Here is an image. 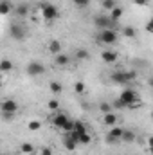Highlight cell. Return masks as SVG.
Returning <instances> with one entry per match:
<instances>
[{
    "instance_id": "obj_14",
    "label": "cell",
    "mask_w": 153,
    "mask_h": 155,
    "mask_svg": "<svg viewBox=\"0 0 153 155\" xmlns=\"http://www.w3.org/2000/svg\"><path fill=\"white\" fill-rule=\"evenodd\" d=\"M15 15L18 16V18H25L27 15H29V5L27 4H18V5H15Z\"/></svg>"
},
{
    "instance_id": "obj_15",
    "label": "cell",
    "mask_w": 153,
    "mask_h": 155,
    "mask_svg": "<svg viewBox=\"0 0 153 155\" xmlns=\"http://www.w3.org/2000/svg\"><path fill=\"white\" fill-rule=\"evenodd\" d=\"M67 121H69V116H67V114H56V116L52 117V124H54L56 128H60V130L63 128V124H65Z\"/></svg>"
},
{
    "instance_id": "obj_17",
    "label": "cell",
    "mask_w": 153,
    "mask_h": 155,
    "mask_svg": "<svg viewBox=\"0 0 153 155\" xmlns=\"http://www.w3.org/2000/svg\"><path fill=\"white\" fill-rule=\"evenodd\" d=\"M74 58H76L77 61H86V60H90V52H88V49L81 47V49H77V51H76Z\"/></svg>"
},
{
    "instance_id": "obj_3",
    "label": "cell",
    "mask_w": 153,
    "mask_h": 155,
    "mask_svg": "<svg viewBox=\"0 0 153 155\" xmlns=\"http://www.w3.org/2000/svg\"><path fill=\"white\" fill-rule=\"evenodd\" d=\"M135 78H137V72H133V71H117V72L110 74V81H114L117 85H128V83L135 81Z\"/></svg>"
},
{
    "instance_id": "obj_12",
    "label": "cell",
    "mask_w": 153,
    "mask_h": 155,
    "mask_svg": "<svg viewBox=\"0 0 153 155\" xmlns=\"http://www.w3.org/2000/svg\"><path fill=\"white\" fill-rule=\"evenodd\" d=\"M54 63H56V67H67V65L70 63V56H69V54L60 52V54H56V56H54Z\"/></svg>"
},
{
    "instance_id": "obj_33",
    "label": "cell",
    "mask_w": 153,
    "mask_h": 155,
    "mask_svg": "<svg viewBox=\"0 0 153 155\" xmlns=\"http://www.w3.org/2000/svg\"><path fill=\"white\" fill-rule=\"evenodd\" d=\"M40 155H54V153L49 146H43V148H40Z\"/></svg>"
},
{
    "instance_id": "obj_28",
    "label": "cell",
    "mask_w": 153,
    "mask_h": 155,
    "mask_svg": "<svg viewBox=\"0 0 153 155\" xmlns=\"http://www.w3.org/2000/svg\"><path fill=\"white\" fill-rule=\"evenodd\" d=\"M99 110H101L103 114H108V112H114V107H112V103H106V101H103V103L99 105Z\"/></svg>"
},
{
    "instance_id": "obj_20",
    "label": "cell",
    "mask_w": 153,
    "mask_h": 155,
    "mask_svg": "<svg viewBox=\"0 0 153 155\" xmlns=\"http://www.w3.org/2000/svg\"><path fill=\"white\" fill-rule=\"evenodd\" d=\"M49 52L54 54V56L60 54V52H61V43H60L58 40H50V41H49Z\"/></svg>"
},
{
    "instance_id": "obj_16",
    "label": "cell",
    "mask_w": 153,
    "mask_h": 155,
    "mask_svg": "<svg viewBox=\"0 0 153 155\" xmlns=\"http://www.w3.org/2000/svg\"><path fill=\"white\" fill-rule=\"evenodd\" d=\"M13 9H15V5H13L9 0H2V4H0V15H2V16L11 15V13H13Z\"/></svg>"
},
{
    "instance_id": "obj_31",
    "label": "cell",
    "mask_w": 153,
    "mask_h": 155,
    "mask_svg": "<svg viewBox=\"0 0 153 155\" xmlns=\"http://www.w3.org/2000/svg\"><path fill=\"white\" fill-rule=\"evenodd\" d=\"M72 2H74L76 7H81V9H85V7L90 5V0H72Z\"/></svg>"
},
{
    "instance_id": "obj_27",
    "label": "cell",
    "mask_w": 153,
    "mask_h": 155,
    "mask_svg": "<svg viewBox=\"0 0 153 155\" xmlns=\"http://www.w3.org/2000/svg\"><path fill=\"white\" fill-rule=\"evenodd\" d=\"M27 128H29L31 132H38L40 128H41V121H38V119H33V121H29Z\"/></svg>"
},
{
    "instance_id": "obj_11",
    "label": "cell",
    "mask_w": 153,
    "mask_h": 155,
    "mask_svg": "<svg viewBox=\"0 0 153 155\" xmlns=\"http://www.w3.org/2000/svg\"><path fill=\"white\" fill-rule=\"evenodd\" d=\"M63 146H65V148H67L69 152H74V150H76V146H77L76 139H74V137H72V135H70L69 132H67V134L63 135Z\"/></svg>"
},
{
    "instance_id": "obj_9",
    "label": "cell",
    "mask_w": 153,
    "mask_h": 155,
    "mask_svg": "<svg viewBox=\"0 0 153 155\" xmlns=\"http://www.w3.org/2000/svg\"><path fill=\"white\" fill-rule=\"evenodd\" d=\"M0 110L2 112H11V114H16L18 112V103L15 99H4L0 103Z\"/></svg>"
},
{
    "instance_id": "obj_18",
    "label": "cell",
    "mask_w": 153,
    "mask_h": 155,
    "mask_svg": "<svg viewBox=\"0 0 153 155\" xmlns=\"http://www.w3.org/2000/svg\"><path fill=\"white\" fill-rule=\"evenodd\" d=\"M137 139V134L133 130H122V135H121V141L124 143H133Z\"/></svg>"
},
{
    "instance_id": "obj_8",
    "label": "cell",
    "mask_w": 153,
    "mask_h": 155,
    "mask_svg": "<svg viewBox=\"0 0 153 155\" xmlns=\"http://www.w3.org/2000/svg\"><path fill=\"white\" fill-rule=\"evenodd\" d=\"M122 130L124 128H121V126H110V130H108V134H106V143L108 144H114V143H119L121 141V135H122Z\"/></svg>"
},
{
    "instance_id": "obj_7",
    "label": "cell",
    "mask_w": 153,
    "mask_h": 155,
    "mask_svg": "<svg viewBox=\"0 0 153 155\" xmlns=\"http://www.w3.org/2000/svg\"><path fill=\"white\" fill-rule=\"evenodd\" d=\"M45 65L41 63V61H36V60H33V61H29L27 63V67H25V72L29 74L31 78H38V76H43L45 74Z\"/></svg>"
},
{
    "instance_id": "obj_13",
    "label": "cell",
    "mask_w": 153,
    "mask_h": 155,
    "mask_svg": "<svg viewBox=\"0 0 153 155\" xmlns=\"http://www.w3.org/2000/svg\"><path fill=\"white\" fill-rule=\"evenodd\" d=\"M117 121H119V117H117L115 112H108V114H105V116H103V124H106L108 128H110V126H115V124H117Z\"/></svg>"
},
{
    "instance_id": "obj_2",
    "label": "cell",
    "mask_w": 153,
    "mask_h": 155,
    "mask_svg": "<svg viewBox=\"0 0 153 155\" xmlns=\"http://www.w3.org/2000/svg\"><path fill=\"white\" fill-rule=\"evenodd\" d=\"M40 11H41V18L45 22H54L60 16V9L54 4H49V2H41L40 4Z\"/></svg>"
},
{
    "instance_id": "obj_30",
    "label": "cell",
    "mask_w": 153,
    "mask_h": 155,
    "mask_svg": "<svg viewBox=\"0 0 153 155\" xmlns=\"http://www.w3.org/2000/svg\"><path fill=\"white\" fill-rule=\"evenodd\" d=\"M72 128H74V119H70V117H69V121L63 124V128H61V130L67 134V132H72Z\"/></svg>"
},
{
    "instance_id": "obj_29",
    "label": "cell",
    "mask_w": 153,
    "mask_h": 155,
    "mask_svg": "<svg viewBox=\"0 0 153 155\" xmlns=\"http://www.w3.org/2000/svg\"><path fill=\"white\" fill-rule=\"evenodd\" d=\"M101 5H103L106 11H112L115 5H117V0H103V2H101Z\"/></svg>"
},
{
    "instance_id": "obj_38",
    "label": "cell",
    "mask_w": 153,
    "mask_h": 155,
    "mask_svg": "<svg viewBox=\"0 0 153 155\" xmlns=\"http://www.w3.org/2000/svg\"><path fill=\"white\" fill-rule=\"evenodd\" d=\"M0 4H2V0H0Z\"/></svg>"
},
{
    "instance_id": "obj_35",
    "label": "cell",
    "mask_w": 153,
    "mask_h": 155,
    "mask_svg": "<svg viewBox=\"0 0 153 155\" xmlns=\"http://www.w3.org/2000/svg\"><path fill=\"white\" fill-rule=\"evenodd\" d=\"M133 4L139 5V7H142V5H148V0H133Z\"/></svg>"
},
{
    "instance_id": "obj_6",
    "label": "cell",
    "mask_w": 153,
    "mask_h": 155,
    "mask_svg": "<svg viewBox=\"0 0 153 155\" xmlns=\"http://www.w3.org/2000/svg\"><path fill=\"white\" fill-rule=\"evenodd\" d=\"M94 25L97 29H117V22H114L108 15H99L94 18Z\"/></svg>"
},
{
    "instance_id": "obj_37",
    "label": "cell",
    "mask_w": 153,
    "mask_h": 155,
    "mask_svg": "<svg viewBox=\"0 0 153 155\" xmlns=\"http://www.w3.org/2000/svg\"><path fill=\"white\" fill-rule=\"evenodd\" d=\"M0 81H2V74H0Z\"/></svg>"
},
{
    "instance_id": "obj_25",
    "label": "cell",
    "mask_w": 153,
    "mask_h": 155,
    "mask_svg": "<svg viewBox=\"0 0 153 155\" xmlns=\"http://www.w3.org/2000/svg\"><path fill=\"white\" fill-rule=\"evenodd\" d=\"M72 132L81 134V132H88V130H86V124H85L83 121H74V128H72Z\"/></svg>"
},
{
    "instance_id": "obj_10",
    "label": "cell",
    "mask_w": 153,
    "mask_h": 155,
    "mask_svg": "<svg viewBox=\"0 0 153 155\" xmlns=\"http://www.w3.org/2000/svg\"><path fill=\"white\" fill-rule=\"evenodd\" d=\"M117 52L115 51H112V49H105L103 52H101V60L105 61V63H115L117 61Z\"/></svg>"
},
{
    "instance_id": "obj_36",
    "label": "cell",
    "mask_w": 153,
    "mask_h": 155,
    "mask_svg": "<svg viewBox=\"0 0 153 155\" xmlns=\"http://www.w3.org/2000/svg\"><path fill=\"white\" fill-rule=\"evenodd\" d=\"M151 29H153V22L150 20V22L146 24V31H148V33H151Z\"/></svg>"
},
{
    "instance_id": "obj_23",
    "label": "cell",
    "mask_w": 153,
    "mask_h": 155,
    "mask_svg": "<svg viewBox=\"0 0 153 155\" xmlns=\"http://www.w3.org/2000/svg\"><path fill=\"white\" fill-rule=\"evenodd\" d=\"M122 35H124L126 38H135V36H137V31H135V27H132V25H124V27H122Z\"/></svg>"
},
{
    "instance_id": "obj_26",
    "label": "cell",
    "mask_w": 153,
    "mask_h": 155,
    "mask_svg": "<svg viewBox=\"0 0 153 155\" xmlns=\"http://www.w3.org/2000/svg\"><path fill=\"white\" fill-rule=\"evenodd\" d=\"M74 92L79 94V96L85 94V92H86V85H85L83 81H76V83H74Z\"/></svg>"
},
{
    "instance_id": "obj_4",
    "label": "cell",
    "mask_w": 153,
    "mask_h": 155,
    "mask_svg": "<svg viewBox=\"0 0 153 155\" xmlns=\"http://www.w3.org/2000/svg\"><path fill=\"white\" fill-rule=\"evenodd\" d=\"M117 40H119L117 29H101L99 35H97V41L103 43V45H108V47L117 43Z\"/></svg>"
},
{
    "instance_id": "obj_24",
    "label": "cell",
    "mask_w": 153,
    "mask_h": 155,
    "mask_svg": "<svg viewBox=\"0 0 153 155\" xmlns=\"http://www.w3.org/2000/svg\"><path fill=\"white\" fill-rule=\"evenodd\" d=\"M49 88H50L52 94H61V92H63V85L58 83V81H50V83H49Z\"/></svg>"
},
{
    "instance_id": "obj_22",
    "label": "cell",
    "mask_w": 153,
    "mask_h": 155,
    "mask_svg": "<svg viewBox=\"0 0 153 155\" xmlns=\"http://www.w3.org/2000/svg\"><path fill=\"white\" fill-rule=\"evenodd\" d=\"M13 61L11 60H0V71L2 72H11L13 71Z\"/></svg>"
},
{
    "instance_id": "obj_19",
    "label": "cell",
    "mask_w": 153,
    "mask_h": 155,
    "mask_svg": "<svg viewBox=\"0 0 153 155\" xmlns=\"http://www.w3.org/2000/svg\"><path fill=\"white\" fill-rule=\"evenodd\" d=\"M122 15H124V11H122V7H119V5H115L114 9L108 13V16H110L114 22H119V20L122 18Z\"/></svg>"
},
{
    "instance_id": "obj_34",
    "label": "cell",
    "mask_w": 153,
    "mask_h": 155,
    "mask_svg": "<svg viewBox=\"0 0 153 155\" xmlns=\"http://www.w3.org/2000/svg\"><path fill=\"white\" fill-rule=\"evenodd\" d=\"M2 117L9 123V121H13V119H15V114H11V112H2Z\"/></svg>"
},
{
    "instance_id": "obj_39",
    "label": "cell",
    "mask_w": 153,
    "mask_h": 155,
    "mask_svg": "<svg viewBox=\"0 0 153 155\" xmlns=\"http://www.w3.org/2000/svg\"><path fill=\"white\" fill-rule=\"evenodd\" d=\"M0 155H4V153H0Z\"/></svg>"
},
{
    "instance_id": "obj_1",
    "label": "cell",
    "mask_w": 153,
    "mask_h": 155,
    "mask_svg": "<svg viewBox=\"0 0 153 155\" xmlns=\"http://www.w3.org/2000/svg\"><path fill=\"white\" fill-rule=\"evenodd\" d=\"M119 101L124 105V108H137V105L141 103L139 101V96L133 88H124L119 96Z\"/></svg>"
},
{
    "instance_id": "obj_21",
    "label": "cell",
    "mask_w": 153,
    "mask_h": 155,
    "mask_svg": "<svg viewBox=\"0 0 153 155\" xmlns=\"http://www.w3.org/2000/svg\"><path fill=\"white\" fill-rule=\"evenodd\" d=\"M34 150H36V148H34L31 143H22V144H20V153L22 155H33Z\"/></svg>"
},
{
    "instance_id": "obj_5",
    "label": "cell",
    "mask_w": 153,
    "mask_h": 155,
    "mask_svg": "<svg viewBox=\"0 0 153 155\" xmlns=\"http://www.w3.org/2000/svg\"><path fill=\"white\" fill-rule=\"evenodd\" d=\"M9 36L13 40H16V41H22V40H25V36H27V27L22 22H13L9 25Z\"/></svg>"
},
{
    "instance_id": "obj_32",
    "label": "cell",
    "mask_w": 153,
    "mask_h": 155,
    "mask_svg": "<svg viewBox=\"0 0 153 155\" xmlns=\"http://www.w3.org/2000/svg\"><path fill=\"white\" fill-rule=\"evenodd\" d=\"M47 107H49V110H58V108H60V101H58V99H50V101L47 103Z\"/></svg>"
}]
</instances>
